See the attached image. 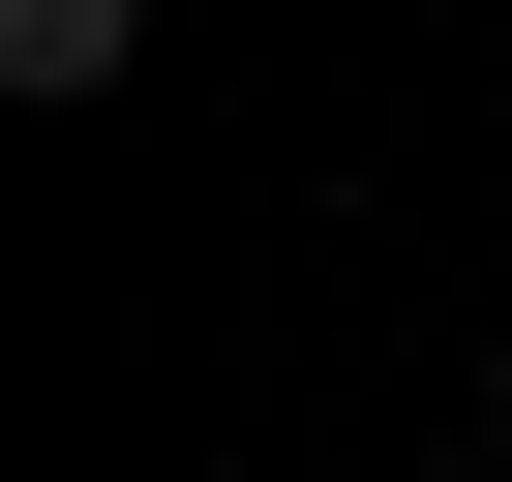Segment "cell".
Here are the masks:
<instances>
[{"label": "cell", "instance_id": "obj_2", "mask_svg": "<svg viewBox=\"0 0 512 482\" xmlns=\"http://www.w3.org/2000/svg\"><path fill=\"white\" fill-rule=\"evenodd\" d=\"M302 482H332V452H302Z\"/></svg>", "mask_w": 512, "mask_h": 482}, {"label": "cell", "instance_id": "obj_1", "mask_svg": "<svg viewBox=\"0 0 512 482\" xmlns=\"http://www.w3.org/2000/svg\"><path fill=\"white\" fill-rule=\"evenodd\" d=\"M121 61H151V0H0V91H31V121H91Z\"/></svg>", "mask_w": 512, "mask_h": 482}]
</instances>
